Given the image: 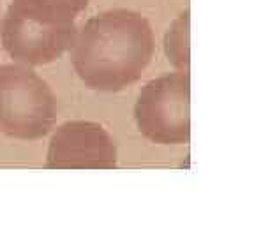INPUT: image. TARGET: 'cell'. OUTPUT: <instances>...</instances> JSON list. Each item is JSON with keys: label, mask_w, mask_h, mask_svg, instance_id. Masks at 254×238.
<instances>
[{"label": "cell", "mask_w": 254, "mask_h": 238, "mask_svg": "<svg viewBox=\"0 0 254 238\" xmlns=\"http://www.w3.org/2000/svg\"><path fill=\"white\" fill-rule=\"evenodd\" d=\"M90 0H12L9 11L48 27L72 25Z\"/></svg>", "instance_id": "obj_6"}, {"label": "cell", "mask_w": 254, "mask_h": 238, "mask_svg": "<svg viewBox=\"0 0 254 238\" xmlns=\"http://www.w3.org/2000/svg\"><path fill=\"white\" fill-rule=\"evenodd\" d=\"M72 65L92 90L120 92L136 83L154 59L155 37L145 16L129 9L97 14L76 32Z\"/></svg>", "instance_id": "obj_1"}, {"label": "cell", "mask_w": 254, "mask_h": 238, "mask_svg": "<svg viewBox=\"0 0 254 238\" xmlns=\"http://www.w3.org/2000/svg\"><path fill=\"white\" fill-rule=\"evenodd\" d=\"M46 166L52 170H113L117 147L110 132L94 122H67L53 134Z\"/></svg>", "instance_id": "obj_4"}, {"label": "cell", "mask_w": 254, "mask_h": 238, "mask_svg": "<svg viewBox=\"0 0 254 238\" xmlns=\"http://www.w3.org/2000/svg\"><path fill=\"white\" fill-rule=\"evenodd\" d=\"M76 32L74 23L48 27L25 20L9 9L0 23L5 52L23 65H44L62 57L64 52L71 50Z\"/></svg>", "instance_id": "obj_5"}, {"label": "cell", "mask_w": 254, "mask_h": 238, "mask_svg": "<svg viewBox=\"0 0 254 238\" xmlns=\"http://www.w3.org/2000/svg\"><path fill=\"white\" fill-rule=\"evenodd\" d=\"M187 16L189 14L184 12L179 20L175 21L173 28H171L170 34L166 36L168 57L173 62V65L184 69V71L187 69V63H189V53H187V37H189L187 23H189V18Z\"/></svg>", "instance_id": "obj_7"}, {"label": "cell", "mask_w": 254, "mask_h": 238, "mask_svg": "<svg viewBox=\"0 0 254 238\" xmlns=\"http://www.w3.org/2000/svg\"><path fill=\"white\" fill-rule=\"evenodd\" d=\"M57 122L50 85L20 63L0 65V132L14 139H39Z\"/></svg>", "instance_id": "obj_2"}, {"label": "cell", "mask_w": 254, "mask_h": 238, "mask_svg": "<svg viewBox=\"0 0 254 238\" xmlns=\"http://www.w3.org/2000/svg\"><path fill=\"white\" fill-rule=\"evenodd\" d=\"M190 83L184 71L148 81L138 95L134 119L143 136L157 145H182L190 136Z\"/></svg>", "instance_id": "obj_3"}]
</instances>
